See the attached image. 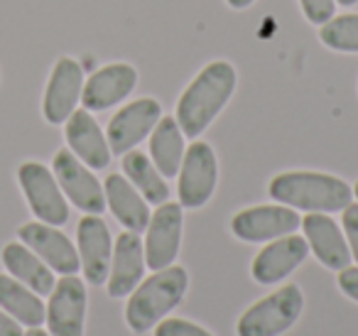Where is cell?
<instances>
[{
    "mask_svg": "<svg viewBox=\"0 0 358 336\" xmlns=\"http://www.w3.org/2000/svg\"><path fill=\"white\" fill-rule=\"evenodd\" d=\"M177 194L182 209H201L216 192L219 182V160L209 143L194 140L185 150V160L177 174Z\"/></svg>",
    "mask_w": 358,
    "mask_h": 336,
    "instance_id": "8992f818",
    "label": "cell"
},
{
    "mask_svg": "<svg viewBox=\"0 0 358 336\" xmlns=\"http://www.w3.org/2000/svg\"><path fill=\"white\" fill-rule=\"evenodd\" d=\"M162 118V106L157 99H138L125 104L118 113L110 118L108 130H106V138H108L110 153L120 155L135 150L157 125V120Z\"/></svg>",
    "mask_w": 358,
    "mask_h": 336,
    "instance_id": "9c48e42d",
    "label": "cell"
},
{
    "mask_svg": "<svg viewBox=\"0 0 358 336\" xmlns=\"http://www.w3.org/2000/svg\"><path fill=\"white\" fill-rule=\"evenodd\" d=\"M319 40L324 47L343 55H358V13L334 15L319 27Z\"/></svg>",
    "mask_w": 358,
    "mask_h": 336,
    "instance_id": "d4e9b609",
    "label": "cell"
},
{
    "mask_svg": "<svg viewBox=\"0 0 358 336\" xmlns=\"http://www.w3.org/2000/svg\"><path fill=\"white\" fill-rule=\"evenodd\" d=\"M353 197H356V199H358V182H356V184H353Z\"/></svg>",
    "mask_w": 358,
    "mask_h": 336,
    "instance_id": "836d02e7",
    "label": "cell"
},
{
    "mask_svg": "<svg viewBox=\"0 0 358 336\" xmlns=\"http://www.w3.org/2000/svg\"><path fill=\"white\" fill-rule=\"evenodd\" d=\"M25 331H22L20 321L13 319L8 312L0 309V336H22Z\"/></svg>",
    "mask_w": 358,
    "mask_h": 336,
    "instance_id": "f546056e",
    "label": "cell"
},
{
    "mask_svg": "<svg viewBox=\"0 0 358 336\" xmlns=\"http://www.w3.org/2000/svg\"><path fill=\"white\" fill-rule=\"evenodd\" d=\"M0 309L8 312L15 321L30 326L45 324L47 307L37 292L15 280L13 275H0Z\"/></svg>",
    "mask_w": 358,
    "mask_h": 336,
    "instance_id": "603a6c76",
    "label": "cell"
},
{
    "mask_svg": "<svg viewBox=\"0 0 358 336\" xmlns=\"http://www.w3.org/2000/svg\"><path fill=\"white\" fill-rule=\"evenodd\" d=\"M138 86V69L128 62H115L96 69L84 81L81 104L86 111H108L123 104Z\"/></svg>",
    "mask_w": 358,
    "mask_h": 336,
    "instance_id": "5bb4252c",
    "label": "cell"
},
{
    "mask_svg": "<svg viewBox=\"0 0 358 336\" xmlns=\"http://www.w3.org/2000/svg\"><path fill=\"white\" fill-rule=\"evenodd\" d=\"M123 172L128 177V182L138 189L145 197L148 204H159L169 202V187L167 179L159 174V169L152 164V160L148 158L140 150H130V153L123 155Z\"/></svg>",
    "mask_w": 358,
    "mask_h": 336,
    "instance_id": "cb8c5ba5",
    "label": "cell"
},
{
    "mask_svg": "<svg viewBox=\"0 0 358 336\" xmlns=\"http://www.w3.org/2000/svg\"><path fill=\"white\" fill-rule=\"evenodd\" d=\"M356 3L358 0H336V6H341V8H353Z\"/></svg>",
    "mask_w": 358,
    "mask_h": 336,
    "instance_id": "d6a6232c",
    "label": "cell"
},
{
    "mask_svg": "<svg viewBox=\"0 0 358 336\" xmlns=\"http://www.w3.org/2000/svg\"><path fill=\"white\" fill-rule=\"evenodd\" d=\"M304 241L319 262L329 270H343L351 265V251H348L346 236L341 226L329 214H307L302 218Z\"/></svg>",
    "mask_w": 358,
    "mask_h": 336,
    "instance_id": "ac0fdd59",
    "label": "cell"
},
{
    "mask_svg": "<svg viewBox=\"0 0 358 336\" xmlns=\"http://www.w3.org/2000/svg\"><path fill=\"white\" fill-rule=\"evenodd\" d=\"M270 197L307 214H336L351 204L353 187L327 172H282L270 179Z\"/></svg>",
    "mask_w": 358,
    "mask_h": 336,
    "instance_id": "7a4b0ae2",
    "label": "cell"
},
{
    "mask_svg": "<svg viewBox=\"0 0 358 336\" xmlns=\"http://www.w3.org/2000/svg\"><path fill=\"white\" fill-rule=\"evenodd\" d=\"M189 275L185 267L169 265L155 270L150 277L140 280V285L130 292L125 304V321L133 334H148L159 324L179 302L185 300Z\"/></svg>",
    "mask_w": 358,
    "mask_h": 336,
    "instance_id": "3957f363",
    "label": "cell"
},
{
    "mask_svg": "<svg viewBox=\"0 0 358 336\" xmlns=\"http://www.w3.org/2000/svg\"><path fill=\"white\" fill-rule=\"evenodd\" d=\"M47 329L52 336H84L86 285L76 275H62L47 302Z\"/></svg>",
    "mask_w": 358,
    "mask_h": 336,
    "instance_id": "7c38bea8",
    "label": "cell"
},
{
    "mask_svg": "<svg viewBox=\"0 0 358 336\" xmlns=\"http://www.w3.org/2000/svg\"><path fill=\"white\" fill-rule=\"evenodd\" d=\"M17 236H20V243H25L32 253H37L59 275H76L81 270L79 251L66 238V233H62L57 226H50V223L42 221H30L22 223Z\"/></svg>",
    "mask_w": 358,
    "mask_h": 336,
    "instance_id": "9a60e30c",
    "label": "cell"
},
{
    "mask_svg": "<svg viewBox=\"0 0 358 336\" xmlns=\"http://www.w3.org/2000/svg\"><path fill=\"white\" fill-rule=\"evenodd\" d=\"M145 246L140 241V233L123 231L113 243V255H110V270L106 280L108 297L120 300L130 295L140 285L145 275Z\"/></svg>",
    "mask_w": 358,
    "mask_h": 336,
    "instance_id": "e0dca14e",
    "label": "cell"
},
{
    "mask_svg": "<svg viewBox=\"0 0 358 336\" xmlns=\"http://www.w3.org/2000/svg\"><path fill=\"white\" fill-rule=\"evenodd\" d=\"M17 182L37 221L50 226H64L69 221V204L50 167L42 162H22L17 167Z\"/></svg>",
    "mask_w": 358,
    "mask_h": 336,
    "instance_id": "5b68a950",
    "label": "cell"
},
{
    "mask_svg": "<svg viewBox=\"0 0 358 336\" xmlns=\"http://www.w3.org/2000/svg\"><path fill=\"white\" fill-rule=\"evenodd\" d=\"M22 336H52V334H50V331H45V329H40V326H30V329H27Z\"/></svg>",
    "mask_w": 358,
    "mask_h": 336,
    "instance_id": "1f68e13d",
    "label": "cell"
},
{
    "mask_svg": "<svg viewBox=\"0 0 358 336\" xmlns=\"http://www.w3.org/2000/svg\"><path fill=\"white\" fill-rule=\"evenodd\" d=\"M64 138L69 150L91 169H106L110 164V145L101 125L91 115V111L76 108L74 113L66 118Z\"/></svg>",
    "mask_w": 358,
    "mask_h": 336,
    "instance_id": "d6986e66",
    "label": "cell"
},
{
    "mask_svg": "<svg viewBox=\"0 0 358 336\" xmlns=\"http://www.w3.org/2000/svg\"><path fill=\"white\" fill-rule=\"evenodd\" d=\"M299 8H302V15L317 27L336 15V0H299Z\"/></svg>",
    "mask_w": 358,
    "mask_h": 336,
    "instance_id": "4316f807",
    "label": "cell"
},
{
    "mask_svg": "<svg viewBox=\"0 0 358 336\" xmlns=\"http://www.w3.org/2000/svg\"><path fill=\"white\" fill-rule=\"evenodd\" d=\"M52 172L59 182L64 197L84 214H99L106 209L103 184L99 182L91 167H86L71 150H59L52 160Z\"/></svg>",
    "mask_w": 358,
    "mask_h": 336,
    "instance_id": "52a82bcc",
    "label": "cell"
},
{
    "mask_svg": "<svg viewBox=\"0 0 358 336\" xmlns=\"http://www.w3.org/2000/svg\"><path fill=\"white\" fill-rule=\"evenodd\" d=\"M238 84L236 66L226 59H216L206 64L199 74L192 79V84L182 91L177 101V118L179 128L185 138L196 140L211 123L216 115L226 108Z\"/></svg>",
    "mask_w": 358,
    "mask_h": 336,
    "instance_id": "6da1fadb",
    "label": "cell"
},
{
    "mask_svg": "<svg viewBox=\"0 0 358 336\" xmlns=\"http://www.w3.org/2000/svg\"><path fill=\"white\" fill-rule=\"evenodd\" d=\"M3 265L10 272L15 280H20L22 285H27L37 295H50L55 290V270L42 260L37 253H32L25 243H8L0 253Z\"/></svg>",
    "mask_w": 358,
    "mask_h": 336,
    "instance_id": "44dd1931",
    "label": "cell"
},
{
    "mask_svg": "<svg viewBox=\"0 0 358 336\" xmlns=\"http://www.w3.org/2000/svg\"><path fill=\"white\" fill-rule=\"evenodd\" d=\"M155 336H214L204 326L194 324L189 319H177V316H164L155 326Z\"/></svg>",
    "mask_w": 358,
    "mask_h": 336,
    "instance_id": "484cf974",
    "label": "cell"
},
{
    "mask_svg": "<svg viewBox=\"0 0 358 336\" xmlns=\"http://www.w3.org/2000/svg\"><path fill=\"white\" fill-rule=\"evenodd\" d=\"M302 223L299 214L285 204H263L238 211L231 218V231L238 241L265 243L294 233Z\"/></svg>",
    "mask_w": 358,
    "mask_h": 336,
    "instance_id": "30bf717a",
    "label": "cell"
},
{
    "mask_svg": "<svg viewBox=\"0 0 358 336\" xmlns=\"http://www.w3.org/2000/svg\"><path fill=\"white\" fill-rule=\"evenodd\" d=\"M336 285L348 300L358 302V265H348L343 270H338Z\"/></svg>",
    "mask_w": 358,
    "mask_h": 336,
    "instance_id": "f1b7e54d",
    "label": "cell"
},
{
    "mask_svg": "<svg viewBox=\"0 0 358 336\" xmlns=\"http://www.w3.org/2000/svg\"><path fill=\"white\" fill-rule=\"evenodd\" d=\"M229 3V8H234V10H245V8H250L255 3V0H226Z\"/></svg>",
    "mask_w": 358,
    "mask_h": 336,
    "instance_id": "4dcf8cb0",
    "label": "cell"
},
{
    "mask_svg": "<svg viewBox=\"0 0 358 336\" xmlns=\"http://www.w3.org/2000/svg\"><path fill=\"white\" fill-rule=\"evenodd\" d=\"M341 226H343V236H346V243H348V251H351V258L358 262V204H348V206L343 209Z\"/></svg>",
    "mask_w": 358,
    "mask_h": 336,
    "instance_id": "83f0119b",
    "label": "cell"
},
{
    "mask_svg": "<svg viewBox=\"0 0 358 336\" xmlns=\"http://www.w3.org/2000/svg\"><path fill=\"white\" fill-rule=\"evenodd\" d=\"M304 309V295L297 285H282L268 297L250 304L238 316V336H280L297 324Z\"/></svg>",
    "mask_w": 358,
    "mask_h": 336,
    "instance_id": "277c9868",
    "label": "cell"
},
{
    "mask_svg": "<svg viewBox=\"0 0 358 336\" xmlns=\"http://www.w3.org/2000/svg\"><path fill=\"white\" fill-rule=\"evenodd\" d=\"M76 251H79L81 272L89 285H103L108 280L113 238L108 223L99 214H84L76 226Z\"/></svg>",
    "mask_w": 358,
    "mask_h": 336,
    "instance_id": "4fadbf2b",
    "label": "cell"
},
{
    "mask_svg": "<svg viewBox=\"0 0 358 336\" xmlns=\"http://www.w3.org/2000/svg\"><path fill=\"white\" fill-rule=\"evenodd\" d=\"M106 204H108L110 214L115 216V221L125 228V231L143 233L150 223V206L145 202V197L128 182L125 174H108L103 184Z\"/></svg>",
    "mask_w": 358,
    "mask_h": 336,
    "instance_id": "ffe728a7",
    "label": "cell"
},
{
    "mask_svg": "<svg viewBox=\"0 0 358 336\" xmlns=\"http://www.w3.org/2000/svg\"><path fill=\"white\" fill-rule=\"evenodd\" d=\"M309 255V246L302 236L287 233L282 238L270 241L258 255L253 258L250 275L260 285H278L287 275H292Z\"/></svg>",
    "mask_w": 358,
    "mask_h": 336,
    "instance_id": "2e32d148",
    "label": "cell"
},
{
    "mask_svg": "<svg viewBox=\"0 0 358 336\" xmlns=\"http://www.w3.org/2000/svg\"><path fill=\"white\" fill-rule=\"evenodd\" d=\"M84 91V69L74 57H59L52 66L45 96H42V115L50 125L66 123L76 111Z\"/></svg>",
    "mask_w": 358,
    "mask_h": 336,
    "instance_id": "8fae6325",
    "label": "cell"
},
{
    "mask_svg": "<svg viewBox=\"0 0 358 336\" xmlns=\"http://www.w3.org/2000/svg\"><path fill=\"white\" fill-rule=\"evenodd\" d=\"M150 160L164 179L179 174L185 160V133L174 115H162L150 133Z\"/></svg>",
    "mask_w": 358,
    "mask_h": 336,
    "instance_id": "7402d4cb",
    "label": "cell"
},
{
    "mask_svg": "<svg viewBox=\"0 0 358 336\" xmlns=\"http://www.w3.org/2000/svg\"><path fill=\"white\" fill-rule=\"evenodd\" d=\"M145 265L150 270L169 267L179 255L182 246V231H185V209L182 204L164 202L157 211L150 216L145 228Z\"/></svg>",
    "mask_w": 358,
    "mask_h": 336,
    "instance_id": "ba28073f",
    "label": "cell"
}]
</instances>
